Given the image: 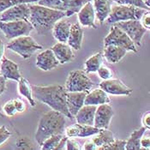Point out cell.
Returning a JSON list of instances; mask_svg holds the SVG:
<instances>
[{"label":"cell","mask_w":150,"mask_h":150,"mask_svg":"<svg viewBox=\"0 0 150 150\" xmlns=\"http://www.w3.org/2000/svg\"><path fill=\"white\" fill-rule=\"evenodd\" d=\"M33 95L36 100L49 105L52 110L60 112L67 117L73 119L68 111L66 104L67 90L62 85L52 86H32Z\"/></svg>","instance_id":"6da1fadb"},{"label":"cell","mask_w":150,"mask_h":150,"mask_svg":"<svg viewBox=\"0 0 150 150\" xmlns=\"http://www.w3.org/2000/svg\"><path fill=\"white\" fill-rule=\"evenodd\" d=\"M30 16L28 21L33 25L37 33L45 35L52 30L54 24L65 17V11L47 8L40 4H30Z\"/></svg>","instance_id":"7a4b0ae2"},{"label":"cell","mask_w":150,"mask_h":150,"mask_svg":"<svg viewBox=\"0 0 150 150\" xmlns=\"http://www.w3.org/2000/svg\"><path fill=\"white\" fill-rule=\"evenodd\" d=\"M65 116L60 112L52 110L44 113L39 121L35 139L39 145L52 136L64 134L65 130Z\"/></svg>","instance_id":"3957f363"},{"label":"cell","mask_w":150,"mask_h":150,"mask_svg":"<svg viewBox=\"0 0 150 150\" xmlns=\"http://www.w3.org/2000/svg\"><path fill=\"white\" fill-rule=\"evenodd\" d=\"M146 11H148L133 5H114L112 7L111 12L105 21L108 24H111L129 20H140Z\"/></svg>","instance_id":"277c9868"},{"label":"cell","mask_w":150,"mask_h":150,"mask_svg":"<svg viewBox=\"0 0 150 150\" xmlns=\"http://www.w3.org/2000/svg\"><path fill=\"white\" fill-rule=\"evenodd\" d=\"M7 48L19 54L23 59H28L31 58L38 50L43 49V46L38 44L31 36L25 35L13 39L8 43Z\"/></svg>","instance_id":"5b68a950"},{"label":"cell","mask_w":150,"mask_h":150,"mask_svg":"<svg viewBox=\"0 0 150 150\" xmlns=\"http://www.w3.org/2000/svg\"><path fill=\"white\" fill-rule=\"evenodd\" d=\"M93 86V81L81 69L72 70L68 76L64 88L67 92H89Z\"/></svg>","instance_id":"8992f818"},{"label":"cell","mask_w":150,"mask_h":150,"mask_svg":"<svg viewBox=\"0 0 150 150\" xmlns=\"http://www.w3.org/2000/svg\"><path fill=\"white\" fill-rule=\"evenodd\" d=\"M34 27L28 20H18L11 22H0V30L4 33L6 39L29 35L34 30Z\"/></svg>","instance_id":"52a82bcc"},{"label":"cell","mask_w":150,"mask_h":150,"mask_svg":"<svg viewBox=\"0 0 150 150\" xmlns=\"http://www.w3.org/2000/svg\"><path fill=\"white\" fill-rule=\"evenodd\" d=\"M109 45L123 47L127 52L130 51L133 52H137V47L131 40V39L116 25L111 28L109 34L104 39V46Z\"/></svg>","instance_id":"ba28073f"},{"label":"cell","mask_w":150,"mask_h":150,"mask_svg":"<svg viewBox=\"0 0 150 150\" xmlns=\"http://www.w3.org/2000/svg\"><path fill=\"white\" fill-rule=\"evenodd\" d=\"M115 25L119 28H121L131 39V40L134 42L136 46H142V40L143 38V35L148 31V29L142 25L140 20L118 22L116 23Z\"/></svg>","instance_id":"9c48e42d"},{"label":"cell","mask_w":150,"mask_h":150,"mask_svg":"<svg viewBox=\"0 0 150 150\" xmlns=\"http://www.w3.org/2000/svg\"><path fill=\"white\" fill-rule=\"evenodd\" d=\"M30 16L29 4H19L2 12L0 22H11L18 20H28Z\"/></svg>","instance_id":"30bf717a"},{"label":"cell","mask_w":150,"mask_h":150,"mask_svg":"<svg viewBox=\"0 0 150 150\" xmlns=\"http://www.w3.org/2000/svg\"><path fill=\"white\" fill-rule=\"evenodd\" d=\"M113 115V109L109 103L99 105L95 111L93 126L98 129H108Z\"/></svg>","instance_id":"8fae6325"},{"label":"cell","mask_w":150,"mask_h":150,"mask_svg":"<svg viewBox=\"0 0 150 150\" xmlns=\"http://www.w3.org/2000/svg\"><path fill=\"white\" fill-rule=\"evenodd\" d=\"M99 87L105 93L112 95H129L133 91L121 80L112 78L102 81Z\"/></svg>","instance_id":"7c38bea8"},{"label":"cell","mask_w":150,"mask_h":150,"mask_svg":"<svg viewBox=\"0 0 150 150\" xmlns=\"http://www.w3.org/2000/svg\"><path fill=\"white\" fill-rule=\"evenodd\" d=\"M1 60L0 75L4 76L6 80L10 79L16 81H19L22 77V74L19 70L18 65L15 62L5 57H3Z\"/></svg>","instance_id":"4fadbf2b"},{"label":"cell","mask_w":150,"mask_h":150,"mask_svg":"<svg viewBox=\"0 0 150 150\" xmlns=\"http://www.w3.org/2000/svg\"><path fill=\"white\" fill-rule=\"evenodd\" d=\"M59 64L52 49H47L40 52L36 58V66L44 71L52 70Z\"/></svg>","instance_id":"5bb4252c"},{"label":"cell","mask_w":150,"mask_h":150,"mask_svg":"<svg viewBox=\"0 0 150 150\" xmlns=\"http://www.w3.org/2000/svg\"><path fill=\"white\" fill-rule=\"evenodd\" d=\"M100 129L91 126V125H86L81 124H76L70 127H68L64 131L66 134V137L75 138V137H87L93 136L99 132Z\"/></svg>","instance_id":"9a60e30c"},{"label":"cell","mask_w":150,"mask_h":150,"mask_svg":"<svg viewBox=\"0 0 150 150\" xmlns=\"http://www.w3.org/2000/svg\"><path fill=\"white\" fill-rule=\"evenodd\" d=\"M87 93L88 92H67V108L73 117H75L77 112L83 106Z\"/></svg>","instance_id":"2e32d148"},{"label":"cell","mask_w":150,"mask_h":150,"mask_svg":"<svg viewBox=\"0 0 150 150\" xmlns=\"http://www.w3.org/2000/svg\"><path fill=\"white\" fill-rule=\"evenodd\" d=\"M79 23L83 27H89L93 28H96L95 25V11L93 6V4L88 2L86 4L82 6L81 10L77 12Z\"/></svg>","instance_id":"e0dca14e"},{"label":"cell","mask_w":150,"mask_h":150,"mask_svg":"<svg viewBox=\"0 0 150 150\" xmlns=\"http://www.w3.org/2000/svg\"><path fill=\"white\" fill-rule=\"evenodd\" d=\"M51 49L58 60L59 64H66L75 58V54L72 51V48L66 43L58 42Z\"/></svg>","instance_id":"ac0fdd59"},{"label":"cell","mask_w":150,"mask_h":150,"mask_svg":"<svg viewBox=\"0 0 150 150\" xmlns=\"http://www.w3.org/2000/svg\"><path fill=\"white\" fill-rule=\"evenodd\" d=\"M96 108H97V105H83V106L77 112V113L75 116L76 122L81 125L93 126Z\"/></svg>","instance_id":"d6986e66"},{"label":"cell","mask_w":150,"mask_h":150,"mask_svg":"<svg viewBox=\"0 0 150 150\" xmlns=\"http://www.w3.org/2000/svg\"><path fill=\"white\" fill-rule=\"evenodd\" d=\"M71 24L69 21L64 20V18L60 19L54 24L52 28V34L54 38L58 40V42L62 43H67L68 38H69V30H70Z\"/></svg>","instance_id":"ffe728a7"},{"label":"cell","mask_w":150,"mask_h":150,"mask_svg":"<svg viewBox=\"0 0 150 150\" xmlns=\"http://www.w3.org/2000/svg\"><path fill=\"white\" fill-rule=\"evenodd\" d=\"M112 0H93V9L95 17H97L100 25H102L108 17L112 9Z\"/></svg>","instance_id":"44dd1931"},{"label":"cell","mask_w":150,"mask_h":150,"mask_svg":"<svg viewBox=\"0 0 150 150\" xmlns=\"http://www.w3.org/2000/svg\"><path fill=\"white\" fill-rule=\"evenodd\" d=\"M83 39V29L79 23H74L70 26L69 35L67 43L72 49L78 51L81 49Z\"/></svg>","instance_id":"7402d4cb"},{"label":"cell","mask_w":150,"mask_h":150,"mask_svg":"<svg viewBox=\"0 0 150 150\" xmlns=\"http://www.w3.org/2000/svg\"><path fill=\"white\" fill-rule=\"evenodd\" d=\"M110 102L111 100L109 99L108 93L105 92L101 88H96L90 93H87L84 100V105H99L110 103Z\"/></svg>","instance_id":"603a6c76"},{"label":"cell","mask_w":150,"mask_h":150,"mask_svg":"<svg viewBox=\"0 0 150 150\" xmlns=\"http://www.w3.org/2000/svg\"><path fill=\"white\" fill-rule=\"evenodd\" d=\"M126 52L127 51L123 47L109 45L105 46L104 57L107 62L111 64H116L122 60V58L126 55Z\"/></svg>","instance_id":"cb8c5ba5"},{"label":"cell","mask_w":150,"mask_h":150,"mask_svg":"<svg viewBox=\"0 0 150 150\" xmlns=\"http://www.w3.org/2000/svg\"><path fill=\"white\" fill-rule=\"evenodd\" d=\"M147 128L146 127H141L139 129L134 130L129 138L126 141V145H125V149L126 150H139L141 149V143L140 141L141 138L142 137V136L144 135L145 131H146Z\"/></svg>","instance_id":"d4e9b609"},{"label":"cell","mask_w":150,"mask_h":150,"mask_svg":"<svg viewBox=\"0 0 150 150\" xmlns=\"http://www.w3.org/2000/svg\"><path fill=\"white\" fill-rule=\"evenodd\" d=\"M93 136L94 137L92 138V141L97 148L107 145L115 140L113 134L107 129H100L99 132Z\"/></svg>","instance_id":"484cf974"},{"label":"cell","mask_w":150,"mask_h":150,"mask_svg":"<svg viewBox=\"0 0 150 150\" xmlns=\"http://www.w3.org/2000/svg\"><path fill=\"white\" fill-rule=\"evenodd\" d=\"M18 91L21 95H23V97H25L28 100L31 106H35L36 103H35V98L33 95L32 86L29 84L28 81L27 79L23 78V76L18 81Z\"/></svg>","instance_id":"4316f807"},{"label":"cell","mask_w":150,"mask_h":150,"mask_svg":"<svg viewBox=\"0 0 150 150\" xmlns=\"http://www.w3.org/2000/svg\"><path fill=\"white\" fill-rule=\"evenodd\" d=\"M103 63V54L102 52H98L93 54L85 62V72L93 73L97 72L98 69L102 65Z\"/></svg>","instance_id":"83f0119b"},{"label":"cell","mask_w":150,"mask_h":150,"mask_svg":"<svg viewBox=\"0 0 150 150\" xmlns=\"http://www.w3.org/2000/svg\"><path fill=\"white\" fill-rule=\"evenodd\" d=\"M37 3L38 4L46 6L47 8L61 11H66L68 8L69 0H39Z\"/></svg>","instance_id":"f1b7e54d"},{"label":"cell","mask_w":150,"mask_h":150,"mask_svg":"<svg viewBox=\"0 0 150 150\" xmlns=\"http://www.w3.org/2000/svg\"><path fill=\"white\" fill-rule=\"evenodd\" d=\"M92 0H69L68 8L65 11V17H69L77 13L82 8L84 4Z\"/></svg>","instance_id":"f546056e"},{"label":"cell","mask_w":150,"mask_h":150,"mask_svg":"<svg viewBox=\"0 0 150 150\" xmlns=\"http://www.w3.org/2000/svg\"><path fill=\"white\" fill-rule=\"evenodd\" d=\"M64 134H59V135H54L47 138L42 143L41 145V149L43 150H54L56 147L58 146L59 141L63 137Z\"/></svg>","instance_id":"4dcf8cb0"},{"label":"cell","mask_w":150,"mask_h":150,"mask_svg":"<svg viewBox=\"0 0 150 150\" xmlns=\"http://www.w3.org/2000/svg\"><path fill=\"white\" fill-rule=\"evenodd\" d=\"M38 1L39 0H0V13L19 4H32Z\"/></svg>","instance_id":"1f68e13d"},{"label":"cell","mask_w":150,"mask_h":150,"mask_svg":"<svg viewBox=\"0 0 150 150\" xmlns=\"http://www.w3.org/2000/svg\"><path fill=\"white\" fill-rule=\"evenodd\" d=\"M126 141L124 140H114L111 143L97 148V150H125Z\"/></svg>","instance_id":"d6a6232c"},{"label":"cell","mask_w":150,"mask_h":150,"mask_svg":"<svg viewBox=\"0 0 150 150\" xmlns=\"http://www.w3.org/2000/svg\"><path fill=\"white\" fill-rule=\"evenodd\" d=\"M118 4H125V5H133L141 9H144L146 11H149L150 8L148 7L143 0H112Z\"/></svg>","instance_id":"836d02e7"},{"label":"cell","mask_w":150,"mask_h":150,"mask_svg":"<svg viewBox=\"0 0 150 150\" xmlns=\"http://www.w3.org/2000/svg\"><path fill=\"white\" fill-rule=\"evenodd\" d=\"M97 72H98V75H99L100 78H101L103 81L112 78V70L109 69L108 67H106L105 65L102 64L98 69Z\"/></svg>","instance_id":"e575fe53"},{"label":"cell","mask_w":150,"mask_h":150,"mask_svg":"<svg viewBox=\"0 0 150 150\" xmlns=\"http://www.w3.org/2000/svg\"><path fill=\"white\" fill-rule=\"evenodd\" d=\"M3 111L4 112V113L9 117H12V116H15L17 112H16V109L15 107V105L13 103V100H10L8 102H6L4 107H3Z\"/></svg>","instance_id":"d590c367"},{"label":"cell","mask_w":150,"mask_h":150,"mask_svg":"<svg viewBox=\"0 0 150 150\" xmlns=\"http://www.w3.org/2000/svg\"><path fill=\"white\" fill-rule=\"evenodd\" d=\"M11 132L4 125H2L0 127V145L5 142L11 137Z\"/></svg>","instance_id":"8d00e7d4"},{"label":"cell","mask_w":150,"mask_h":150,"mask_svg":"<svg viewBox=\"0 0 150 150\" xmlns=\"http://www.w3.org/2000/svg\"><path fill=\"white\" fill-rule=\"evenodd\" d=\"M66 149L67 150H81L82 148L81 147L80 143L76 142V140L72 139L71 137H68L66 142Z\"/></svg>","instance_id":"74e56055"},{"label":"cell","mask_w":150,"mask_h":150,"mask_svg":"<svg viewBox=\"0 0 150 150\" xmlns=\"http://www.w3.org/2000/svg\"><path fill=\"white\" fill-rule=\"evenodd\" d=\"M141 21V23H142V25L145 28H147L148 30L150 28V13L149 11H146L143 15H142V16L141 17V19H140Z\"/></svg>","instance_id":"f35d334b"},{"label":"cell","mask_w":150,"mask_h":150,"mask_svg":"<svg viewBox=\"0 0 150 150\" xmlns=\"http://www.w3.org/2000/svg\"><path fill=\"white\" fill-rule=\"evenodd\" d=\"M16 147L21 149H32L29 144V141H28L25 137L20 138L16 142Z\"/></svg>","instance_id":"ab89813d"},{"label":"cell","mask_w":150,"mask_h":150,"mask_svg":"<svg viewBox=\"0 0 150 150\" xmlns=\"http://www.w3.org/2000/svg\"><path fill=\"white\" fill-rule=\"evenodd\" d=\"M13 103L15 105V107L16 109L17 112H23L26 109V105L24 101L22 100L21 99H15L13 100Z\"/></svg>","instance_id":"60d3db41"},{"label":"cell","mask_w":150,"mask_h":150,"mask_svg":"<svg viewBox=\"0 0 150 150\" xmlns=\"http://www.w3.org/2000/svg\"><path fill=\"white\" fill-rule=\"evenodd\" d=\"M67 139H68V137H64L63 136V137L61 138V140L59 141L58 142V146L56 147L55 150H63V149H66V142H67Z\"/></svg>","instance_id":"b9f144b4"},{"label":"cell","mask_w":150,"mask_h":150,"mask_svg":"<svg viewBox=\"0 0 150 150\" xmlns=\"http://www.w3.org/2000/svg\"><path fill=\"white\" fill-rule=\"evenodd\" d=\"M82 149H85V150H96L97 149V147H96V145L93 142V141L91 140H89V141H87L85 143H84V145H83V148H82Z\"/></svg>","instance_id":"7bdbcfd3"},{"label":"cell","mask_w":150,"mask_h":150,"mask_svg":"<svg viewBox=\"0 0 150 150\" xmlns=\"http://www.w3.org/2000/svg\"><path fill=\"white\" fill-rule=\"evenodd\" d=\"M141 143V147H142L145 149H150V139L149 137H144V138H141L140 141Z\"/></svg>","instance_id":"ee69618b"},{"label":"cell","mask_w":150,"mask_h":150,"mask_svg":"<svg viewBox=\"0 0 150 150\" xmlns=\"http://www.w3.org/2000/svg\"><path fill=\"white\" fill-rule=\"evenodd\" d=\"M142 125H144V127H146L147 129L150 128V113L147 112L143 115L142 117Z\"/></svg>","instance_id":"f6af8a7d"},{"label":"cell","mask_w":150,"mask_h":150,"mask_svg":"<svg viewBox=\"0 0 150 150\" xmlns=\"http://www.w3.org/2000/svg\"><path fill=\"white\" fill-rule=\"evenodd\" d=\"M6 88V79L0 75V96L4 93Z\"/></svg>","instance_id":"bcb514c9"},{"label":"cell","mask_w":150,"mask_h":150,"mask_svg":"<svg viewBox=\"0 0 150 150\" xmlns=\"http://www.w3.org/2000/svg\"><path fill=\"white\" fill-rule=\"evenodd\" d=\"M4 43L0 39V61H1L2 58L4 57Z\"/></svg>","instance_id":"7dc6e473"},{"label":"cell","mask_w":150,"mask_h":150,"mask_svg":"<svg viewBox=\"0 0 150 150\" xmlns=\"http://www.w3.org/2000/svg\"><path fill=\"white\" fill-rule=\"evenodd\" d=\"M1 116H3V114H2V106H1V103H0V117Z\"/></svg>","instance_id":"c3c4849f"}]
</instances>
